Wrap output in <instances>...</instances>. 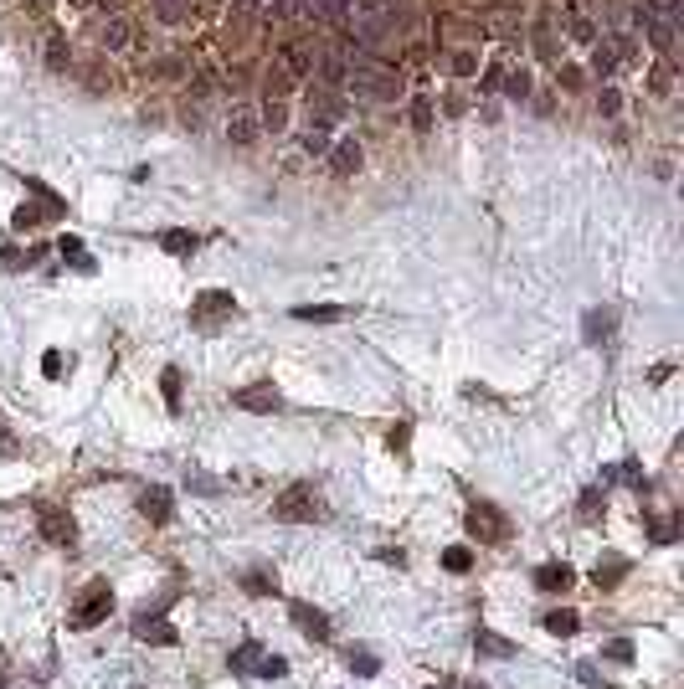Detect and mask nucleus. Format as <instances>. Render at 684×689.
I'll return each mask as SVG.
<instances>
[{
	"instance_id": "nucleus-26",
	"label": "nucleus",
	"mask_w": 684,
	"mask_h": 689,
	"mask_svg": "<svg viewBox=\"0 0 684 689\" xmlns=\"http://www.w3.org/2000/svg\"><path fill=\"white\" fill-rule=\"evenodd\" d=\"M612 62H617L612 47H597V52H591V68H597V72H612Z\"/></svg>"
},
{
	"instance_id": "nucleus-29",
	"label": "nucleus",
	"mask_w": 684,
	"mask_h": 689,
	"mask_svg": "<svg viewBox=\"0 0 684 689\" xmlns=\"http://www.w3.org/2000/svg\"><path fill=\"white\" fill-rule=\"evenodd\" d=\"M607 658H633V643H628V638H617V643H607Z\"/></svg>"
},
{
	"instance_id": "nucleus-15",
	"label": "nucleus",
	"mask_w": 684,
	"mask_h": 689,
	"mask_svg": "<svg viewBox=\"0 0 684 689\" xmlns=\"http://www.w3.org/2000/svg\"><path fill=\"white\" fill-rule=\"evenodd\" d=\"M257 124H262V129H273V134H278V129L288 124V109H283L278 98H268V103H262V113H257Z\"/></svg>"
},
{
	"instance_id": "nucleus-1",
	"label": "nucleus",
	"mask_w": 684,
	"mask_h": 689,
	"mask_svg": "<svg viewBox=\"0 0 684 689\" xmlns=\"http://www.w3.org/2000/svg\"><path fill=\"white\" fill-rule=\"evenodd\" d=\"M345 77H350V88L360 93V98H376V103H386V98H397V93H401L397 72H381V68H371V62H355Z\"/></svg>"
},
{
	"instance_id": "nucleus-4",
	"label": "nucleus",
	"mask_w": 684,
	"mask_h": 689,
	"mask_svg": "<svg viewBox=\"0 0 684 689\" xmlns=\"http://www.w3.org/2000/svg\"><path fill=\"white\" fill-rule=\"evenodd\" d=\"M232 406H242V412H278V406H283V396L273 391V386H257V391H237V396H232Z\"/></svg>"
},
{
	"instance_id": "nucleus-34",
	"label": "nucleus",
	"mask_w": 684,
	"mask_h": 689,
	"mask_svg": "<svg viewBox=\"0 0 684 689\" xmlns=\"http://www.w3.org/2000/svg\"><path fill=\"white\" fill-rule=\"evenodd\" d=\"M463 689H484V684H463Z\"/></svg>"
},
{
	"instance_id": "nucleus-6",
	"label": "nucleus",
	"mask_w": 684,
	"mask_h": 689,
	"mask_svg": "<svg viewBox=\"0 0 684 689\" xmlns=\"http://www.w3.org/2000/svg\"><path fill=\"white\" fill-rule=\"evenodd\" d=\"M468 530H473L479 540H499V535H504V520L489 514V505H479V509H468Z\"/></svg>"
},
{
	"instance_id": "nucleus-22",
	"label": "nucleus",
	"mask_w": 684,
	"mask_h": 689,
	"mask_svg": "<svg viewBox=\"0 0 684 689\" xmlns=\"http://www.w3.org/2000/svg\"><path fill=\"white\" fill-rule=\"evenodd\" d=\"M412 124H417V129H432V103H427V98L412 103Z\"/></svg>"
},
{
	"instance_id": "nucleus-12",
	"label": "nucleus",
	"mask_w": 684,
	"mask_h": 689,
	"mask_svg": "<svg viewBox=\"0 0 684 689\" xmlns=\"http://www.w3.org/2000/svg\"><path fill=\"white\" fill-rule=\"evenodd\" d=\"M134 633L144 643H175V628H170V622H150V617H139L134 622Z\"/></svg>"
},
{
	"instance_id": "nucleus-21",
	"label": "nucleus",
	"mask_w": 684,
	"mask_h": 689,
	"mask_svg": "<svg viewBox=\"0 0 684 689\" xmlns=\"http://www.w3.org/2000/svg\"><path fill=\"white\" fill-rule=\"evenodd\" d=\"M443 561H448V571H468V566H473V555H468L463 546H453L448 555H443Z\"/></svg>"
},
{
	"instance_id": "nucleus-9",
	"label": "nucleus",
	"mask_w": 684,
	"mask_h": 689,
	"mask_svg": "<svg viewBox=\"0 0 684 689\" xmlns=\"http://www.w3.org/2000/svg\"><path fill=\"white\" fill-rule=\"evenodd\" d=\"M473 648H479L484 658H515V643H509V638H494V633H484V628H479V638H473Z\"/></svg>"
},
{
	"instance_id": "nucleus-17",
	"label": "nucleus",
	"mask_w": 684,
	"mask_h": 689,
	"mask_svg": "<svg viewBox=\"0 0 684 689\" xmlns=\"http://www.w3.org/2000/svg\"><path fill=\"white\" fill-rule=\"evenodd\" d=\"M47 68H51V72L67 68V47H62V36H51V42H47Z\"/></svg>"
},
{
	"instance_id": "nucleus-2",
	"label": "nucleus",
	"mask_w": 684,
	"mask_h": 689,
	"mask_svg": "<svg viewBox=\"0 0 684 689\" xmlns=\"http://www.w3.org/2000/svg\"><path fill=\"white\" fill-rule=\"evenodd\" d=\"M273 514H278V520H324V499L314 494L309 484H294V489H283V494H278Z\"/></svg>"
},
{
	"instance_id": "nucleus-14",
	"label": "nucleus",
	"mask_w": 684,
	"mask_h": 689,
	"mask_svg": "<svg viewBox=\"0 0 684 689\" xmlns=\"http://www.w3.org/2000/svg\"><path fill=\"white\" fill-rule=\"evenodd\" d=\"M98 42L109 47V52H118L129 42V26H124V16H109V26H98Z\"/></svg>"
},
{
	"instance_id": "nucleus-31",
	"label": "nucleus",
	"mask_w": 684,
	"mask_h": 689,
	"mask_svg": "<svg viewBox=\"0 0 684 689\" xmlns=\"http://www.w3.org/2000/svg\"><path fill=\"white\" fill-rule=\"evenodd\" d=\"M350 664L360 669V674H376V658H371V654H350Z\"/></svg>"
},
{
	"instance_id": "nucleus-28",
	"label": "nucleus",
	"mask_w": 684,
	"mask_h": 689,
	"mask_svg": "<svg viewBox=\"0 0 684 689\" xmlns=\"http://www.w3.org/2000/svg\"><path fill=\"white\" fill-rule=\"evenodd\" d=\"M453 72H463V77L473 72V52H453Z\"/></svg>"
},
{
	"instance_id": "nucleus-32",
	"label": "nucleus",
	"mask_w": 684,
	"mask_h": 689,
	"mask_svg": "<svg viewBox=\"0 0 684 689\" xmlns=\"http://www.w3.org/2000/svg\"><path fill=\"white\" fill-rule=\"evenodd\" d=\"M597 109H602V113H617V93H612V88H607V93L597 98Z\"/></svg>"
},
{
	"instance_id": "nucleus-25",
	"label": "nucleus",
	"mask_w": 684,
	"mask_h": 689,
	"mask_svg": "<svg viewBox=\"0 0 684 689\" xmlns=\"http://www.w3.org/2000/svg\"><path fill=\"white\" fill-rule=\"evenodd\" d=\"M201 309H206V314H227V309H232V299H227V294H206V299H201Z\"/></svg>"
},
{
	"instance_id": "nucleus-27",
	"label": "nucleus",
	"mask_w": 684,
	"mask_h": 689,
	"mask_svg": "<svg viewBox=\"0 0 684 689\" xmlns=\"http://www.w3.org/2000/svg\"><path fill=\"white\" fill-rule=\"evenodd\" d=\"M165 402L180 406V376H175V370H165Z\"/></svg>"
},
{
	"instance_id": "nucleus-16",
	"label": "nucleus",
	"mask_w": 684,
	"mask_h": 689,
	"mask_svg": "<svg viewBox=\"0 0 684 689\" xmlns=\"http://www.w3.org/2000/svg\"><path fill=\"white\" fill-rule=\"evenodd\" d=\"M283 674H288V658H278V654L257 658V679H283Z\"/></svg>"
},
{
	"instance_id": "nucleus-5",
	"label": "nucleus",
	"mask_w": 684,
	"mask_h": 689,
	"mask_svg": "<svg viewBox=\"0 0 684 689\" xmlns=\"http://www.w3.org/2000/svg\"><path fill=\"white\" fill-rule=\"evenodd\" d=\"M294 622L304 628V638H330V617H324L319 607H304V602H294Z\"/></svg>"
},
{
	"instance_id": "nucleus-24",
	"label": "nucleus",
	"mask_w": 684,
	"mask_h": 689,
	"mask_svg": "<svg viewBox=\"0 0 684 689\" xmlns=\"http://www.w3.org/2000/svg\"><path fill=\"white\" fill-rule=\"evenodd\" d=\"M165 247H170V253H191L196 237H186V232H165Z\"/></svg>"
},
{
	"instance_id": "nucleus-13",
	"label": "nucleus",
	"mask_w": 684,
	"mask_h": 689,
	"mask_svg": "<svg viewBox=\"0 0 684 689\" xmlns=\"http://www.w3.org/2000/svg\"><path fill=\"white\" fill-rule=\"evenodd\" d=\"M535 581H541L546 592H566V587H571V566H541Z\"/></svg>"
},
{
	"instance_id": "nucleus-19",
	"label": "nucleus",
	"mask_w": 684,
	"mask_h": 689,
	"mask_svg": "<svg viewBox=\"0 0 684 689\" xmlns=\"http://www.w3.org/2000/svg\"><path fill=\"white\" fill-rule=\"evenodd\" d=\"M257 658H262V648H257V643H242V648L232 654V664H237V669H257Z\"/></svg>"
},
{
	"instance_id": "nucleus-30",
	"label": "nucleus",
	"mask_w": 684,
	"mask_h": 689,
	"mask_svg": "<svg viewBox=\"0 0 684 689\" xmlns=\"http://www.w3.org/2000/svg\"><path fill=\"white\" fill-rule=\"evenodd\" d=\"M319 72H324V77H330V83H340V77H345V62H335V57H330V62H324V68H319Z\"/></svg>"
},
{
	"instance_id": "nucleus-18",
	"label": "nucleus",
	"mask_w": 684,
	"mask_h": 689,
	"mask_svg": "<svg viewBox=\"0 0 684 689\" xmlns=\"http://www.w3.org/2000/svg\"><path fill=\"white\" fill-rule=\"evenodd\" d=\"M283 68L294 72V77H304V72H309V52H299V47H288V52H283Z\"/></svg>"
},
{
	"instance_id": "nucleus-20",
	"label": "nucleus",
	"mask_w": 684,
	"mask_h": 689,
	"mask_svg": "<svg viewBox=\"0 0 684 689\" xmlns=\"http://www.w3.org/2000/svg\"><path fill=\"white\" fill-rule=\"evenodd\" d=\"M304 150H309V155H324V150H330V134H324V129L314 124L309 134H304Z\"/></svg>"
},
{
	"instance_id": "nucleus-7",
	"label": "nucleus",
	"mask_w": 684,
	"mask_h": 689,
	"mask_svg": "<svg viewBox=\"0 0 684 689\" xmlns=\"http://www.w3.org/2000/svg\"><path fill=\"white\" fill-rule=\"evenodd\" d=\"M330 165H335V175H355V170H360V144H355V139H340Z\"/></svg>"
},
{
	"instance_id": "nucleus-8",
	"label": "nucleus",
	"mask_w": 684,
	"mask_h": 689,
	"mask_svg": "<svg viewBox=\"0 0 684 689\" xmlns=\"http://www.w3.org/2000/svg\"><path fill=\"white\" fill-rule=\"evenodd\" d=\"M227 134H232V144H253V139H257V113L237 109V113H232V124H227Z\"/></svg>"
},
{
	"instance_id": "nucleus-33",
	"label": "nucleus",
	"mask_w": 684,
	"mask_h": 689,
	"mask_svg": "<svg viewBox=\"0 0 684 689\" xmlns=\"http://www.w3.org/2000/svg\"><path fill=\"white\" fill-rule=\"evenodd\" d=\"M242 6H247V10H253V6H268V0H242Z\"/></svg>"
},
{
	"instance_id": "nucleus-10",
	"label": "nucleus",
	"mask_w": 684,
	"mask_h": 689,
	"mask_svg": "<svg viewBox=\"0 0 684 689\" xmlns=\"http://www.w3.org/2000/svg\"><path fill=\"white\" fill-rule=\"evenodd\" d=\"M139 509L150 514L154 525H165V520H170V494H165V489H150V494L139 499Z\"/></svg>"
},
{
	"instance_id": "nucleus-23",
	"label": "nucleus",
	"mask_w": 684,
	"mask_h": 689,
	"mask_svg": "<svg viewBox=\"0 0 684 689\" xmlns=\"http://www.w3.org/2000/svg\"><path fill=\"white\" fill-rule=\"evenodd\" d=\"M546 628H550V633H571V628H576V612H550Z\"/></svg>"
},
{
	"instance_id": "nucleus-3",
	"label": "nucleus",
	"mask_w": 684,
	"mask_h": 689,
	"mask_svg": "<svg viewBox=\"0 0 684 689\" xmlns=\"http://www.w3.org/2000/svg\"><path fill=\"white\" fill-rule=\"evenodd\" d=\"M103 612H109V587L93 581V587H88V602L72 612V622H77V628H93V622H103Z\"/></svg>"
},
{
	"instance_id": "nucleus-11",
	"label": "nucleus",
	"mask_w": 684,
	"mask_h": 689,
	"mask_svg": "<svg viewBox=\"0 0 684 689\" xmlns=\"http://www.w3.org/2000/svg\"><path fill=\"white\" fill-rule=\"evenodd\" d=\"M350 309H340V303H304V309H294V319H314V324H330V319H345Z\"/></svg>"
}]
</instances>
